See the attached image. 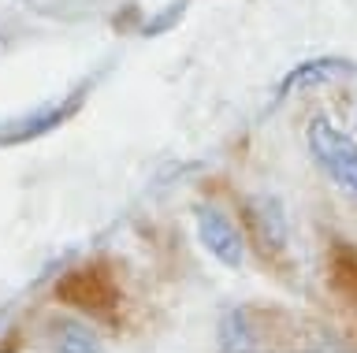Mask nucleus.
Listing matches in <instances>:
<instances>
[{
	"label": "nucleus",
	"instance_id": "1",
	"mask_svg": "<svg viewBox=\"0 0 357 353\" xmlns=\"http://www.w3.org/2000/svg\"><path fill=\"white\" fill-rule=\"evenodd\" d=\"M56 301L71 305L78 313H89V316H116L123 290L105 264H82V268H71L67 275H60Z\"/></svg>",
	"mask_w": 357,
	"mask_h": 353
},
{
	"label": "nucleus",
	"instance_id": "7",
	"mask_svg": "<svg viewBox=\"0 0 357 353\" xmlns=\"http://www.w3.org/2000/svg\"><path fill=\"white\" fill-rule=\"evenodd\" d=\"M56 346H60V353H100L97 335L86 331L82 324H60L56 327Z\"/></svg>",
	"mask_w": 357,
	"mask_h": 353
},
{
	"label": "nucleus",
	"instance_id": "2",
	"mask_svg": "<svg viewBox=\"0 0 357 353\" xmlns=\"http://www.w3.org/2000/svg\"><path fill=\"white\" fill-rule=\"evenodd\" d=\"M309 149L317 164L342 186L346 194L357 197V146L354 138H346L339 127H331L328 119H312L309 123Z\"/></svg>",
	"mask_w": 357,
	"mask_h": 353
},
{
	"label": "nucleus",
	"instance_id": "4",
	"mask_svg": "<svg viewBox=\"0 0 357 353\" xmlns=\"http://www.w3.org/2000/svg\"><path fill=\"white\" fill-rule=\"evenodd\" d=\"M245 223H250L257 246L264 253L268 249L279 253L287 246V216L275 197H253V201H245Z\"/></svg>",
	"mask_w": 357,
	"mask_h": 353
},
{
	"label": "nucleus",
	"instance_id": "6",
	"mask_svg": "<svg viewBox=\"0 0 357 353\" xmlns=\"http://www.w3.org/2000/svg\"><path fill=\"white\" fill-rule=\"evenodd\" d=\"M342 74H350V63H346V60H309V63H301L298 71L287 74L283 93H290V90H305V86H317V82L342 79Z\"/></svg>",
	"mask_w": 357,
	"mask_h": 353
},
{
	"label": "nucleus",
	"instance_id": "5",
	"mask_svg": "<svg viewBox=\"0 0 357 353\" xmlns=\"http://www.w3.org/2000/svg\"><path fill=\"white\" fill-rule=\"evenodd\" d=\"M328 279L335 286V294L346 297L350 305H357V249L339 242L331 246V260H328Z\"/></svg>",
	"mask_w": 357,
	"mask_h": 353
},
{
	"label": "nucleus",
	"instance_id": "3",
	"mask_svg": "<svg viewBox=\"0 0 357 353\" xmlns=\"http://www.w3.org/2000/svg\"><path fill=\"white\" fill-rule=\"evenodd\" d=\"M197 235H201V246L216 260L227 264V268H238L242 264V235L223 212H216V208L197 212Z\"/></svg>",
	"mask_w": 357,
	"mask_h": 353
}]
</instances>
